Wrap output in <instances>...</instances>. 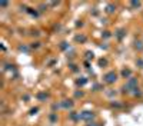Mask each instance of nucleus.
Wrapping results in <instances>:
<instances>
[{
    "instance_id": "obj_3",
    "label": "nucleus",
    "mask_w": 143,
    "mask_h": 126,
    "mask_svg": "<svg viewBox=\"0 0 143 126\" xmlns=\"http://www.w3.org/2000/svg\"><path fill=\"white\" fill-rule=\"evenodd\" d=\"M130 74V70H123V76H129Z\"/></svg>"
},
{
    "instance_id": "obj_4",
    "label": "nucleus",
    "mask_w": 143,
    "mask_h": 126,
    "mask_svg": "<svg viewBox=\"0 0 143 126\" xmlns=\"http://www.w3.org/2000/svg\"><path fill=\"white\" fill-rule=\"evenodd\" d=\"M89 126H97V125H96V123H90Z\"/></svg>"
},
{
    "instance_id": "obj_1",
    "label": "nucleus",
    "mask_w": 143,
    "mask_h": 126,
    "mask_svg": "<svg viewBox=\"0 0 143 126\" xmlns=\"http://www.w3.org/2000/svg\"><path fill=\"white\" fill-rule=\"evenodd\" d=\"M114 80H116V73H114V72H109V73L104 76V82H106V83H113Z\"/></svg>"
},
{
    "instance_id": "obj_2",
    "label": "nucleus",
    "mask_w": 143,
    "mask_h": 126,
    "mask_svg": "<svg viewBox=\"0 0 143 126\" xmlns=\"http://www.w3.org/2000/svg\"><path fill=\"white\" fill-rule=\"evenodd\" d=\"M80 118H82V119H90V118L93 119V113H90V112H85Z\"/></svg>"
}]
</instances>
